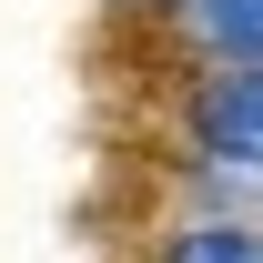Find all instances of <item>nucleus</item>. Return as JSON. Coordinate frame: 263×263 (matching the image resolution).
<instances>
[{"instance_id":"obj_1","label":"nucleus","mask_w":263,"mask_h":263,"mask_svg":"<svg viewBox=\"0 0 263 263\" xmlns=\"http://www.w3.org/2000/svg\"><path fill=\"white\" fill-rule=\"evenodd\" d=\"M193 132H202V152L223 172H263V61L223 71V81L193 101Z\"/></svg>"},{"instance_id":"obj_3","label":"nucleus","mask_w":263,"mask_h":263,"mask_svg":"<svg viewBox=\"0 0 263 263\" xmlns=\"http://www.w3.org/2000/svg\"><path fill=\"white\" fill-rule=\"evenodd\" d=\"M162 263H263V233L253 223H193V233H172Z\"/></svg>"},{"instance_id":"obj_2","label":"nucleus","mask_w":263,"mask_h":263,"mask_svg":"<svg viewBox=\"0 0 263 263\" xmlns=\"http://www.w3.org/2000/svg\"><path fill=\"white\" fill-rule=\"evenodd\" d=\"M182 31L213 51V61H263V0H182Z\"/></svg>"}]
</instances>
